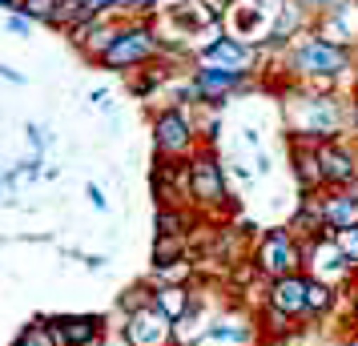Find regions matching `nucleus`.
<instances>
[{
	"label": "nucleus",
	"instance_id": "nucleus-3",
	"mask_svg": "<svg viewBox=\"0 0 358 346\" xmlns=\"http://www.w3.org/2000/svg\"><path fill=\"white\" fill-rule=\"evenodd\" d=\"M57 338H65L69 346L89 343V338H97V322L93 318H65V322H57Z\"/></svg>",
	"mask_w": 358,
	"mask_h": 346
},
{
	"label": "nucleus",
	"instance_id": "nucleus-14",
	"mask_svg": "<svg viewBox=\"0 0 358 346\" xmlns=\"http://www.w3.org/2000/svg\"><path fill=\"white\" fill-rule=\"evenodd\" d=\"M342 250H350V254H358V230L342 233Z\"/></svg>",
	"mask_w": 358,
	"mask_h": 346
},
{
	"label": "nucleus",
	"instance_id": "nucleus-9",
	"mask_svg": "<svg viewBox=\"0 0 358 346\" xmlns=\"http://www.w3.org/2000/svg\"><path fill=\"white\" fill-rule=\"evenodd\" d=\"M210 57H213V61H226V65H238V61H242V49H238V45H229V41H222V45H213V49H210Z\"/></svg>",
	"mask_w": 358,
	"mask_h": 346
},
{
	"label": "nucleus",
	"instance_id": "nucleus-6",
	"mask_svg": "<svg viewBox=\"0 0 358 346\" xmlns=\"http://www.w3.org/2000/svg\"><path fill=\"white\" fill-rule=\"evenodd\" d=\"M306 286H298V282H282V286H278V294H274V302L278 306H282V310H298V306H302V302H306Z\"/></svg>",
	"mask_w": 358,
	"mask_h": 346
},
{
	"label": "nucleus",
	"instance_id": "nucleus-2",
	"mask_svg": "<svg viewBox=\"0 0 358 346\" xmlns=\"http://www.w3.org/2000/svg\"><path fill=\"white\" fill-rule=\"evenodd\" d=\"M298 65L310 69V73H334V69H342V52H334L330 45H306Z\"/></svg>",
	"mask_w": 358,
	"mask_h": 346
},
{
	"label": "nucleus",
	"instance_id": "nucleus-5",
	"mask_svg": "<svg viewBox=\"0 0 358 346\" xmlns=\"http://www.w3.org/2000/svg\"><path fill=\"white\" fill-rule=\"evenodd\" d=\"M157 141H162L165 149H178V145H185V125H181V117H162L157 121Z\"/></svg>",
	"mask_w": 358,
	"mask_h": 346
},
{
	"label": "nucleus",
	"instance_id": "nucleus-11",
	"mask_svg": "<svg viewBox=\"0 0 358 346\" xmlns=\"http://www.w3.org/2000/svg\"><path fill=\"white\" fill-rule=\"evenodd\" d=\"M234 81V73H206V89H226Z\"/></svg>",
	"mask_w": 358,
	"mask_h": 346
},
{
	"label": "nucleus",
	"instance_id": "nucleus-1",
	"mask_svg": "<svg viewBox=\"0 0 358 346\" xmlns=\"http://www.w3.org/2000/svg\"><path fill=\"white\" fill-rule=\"evenodd\" d=\"M262 266L274 270V274H290L294 250H290V242H286V233H270V242H266V250H262Z\"/></svg>",
	"mask_w": 358,
	"mask_h": 346
},
{
	"label": "nucleus",
	"instance_id": "nucleus-8",
	"mask_svg": "<svg viewBox=\"0 0 358 346\" xmlns=\"http://www.w3.org/2000/svg\"><path fill=\"white\" fill-rule=\"evenodd\" d=\"M153 326L165 330L157 314H137V322H133V338H137V343H157L162 334H153Z\"/></svg>",
	"mask_w": 358,
	"mask_h": 346
},
{
	"label": "nucleus",
	"instance_id": "nucleus-17",
	"mask_svg": "<svg viewBox=\"0 0 358 346\" xmlns=\"http://www.w3.org/2000/svg\"><path fill=\"white\" fill-rule=\"evenodd\" d=\"M355 346H358V343H355Z\"/></svg>",
	"mask_w": 358,
	"mask_h": 346
},
{
	"label": "nucleus",
	"instance_id": "nucleus-13",
	"mask_svg": "<svg viewBox=\"0 0 358 346\" xmlns=\"http://www.w3.org/2000/svg\"><path fill=\"white\" fill-rule=\"evenodd\" d=\"M178 254V242H162V250H157V262L162 266H169V258Z\"/></svg>",
	"mask_w": 358,
	"mask_h": 346
},
{
	"label": "nucleus",
	"instance_id": "nucleus-10",
	"mask_svg": "<svg viewBox=\"0 0 358 346\" xmlns=\"http://www.w3.org/2000/svg\"><path fill=\"white\" fill-rule=\"evenodd\" d=\"M197 185H201V194H217V178H213L210 165H201V173H197Z\"/></svg>",
	"mask_w": 358,
	"mask_h": 346
},
{
	"label": "nucleus",
	"instance_id": "nucleus-12",
	"mask_svg": "<svg viewBox=\"0 0 358 346\" xmlns=\"http://www.w3.org/2000/svg\"><path fill=\"white\" fill-rule=\"evenodd\" d=\"M306 302H310V306H326L330 298H326V290H322V286H306Z\"/></svg>",
	"mask_w": 358,
	"mask_h": 346
},
{
	"label": "nucleus",
	"instance_id": "nucleus-4",
	"mask_svg": "<svg viewBox=\"0 0 358 346\" xmlns=\"http://www.w3.org/2000/svg\"><path fill=\"white\" fill-rule=\"evenodd\" d=\"M141 52H149L145 33H129V41H117L113 49H109V61L121 65V61H133V57H141Z\"/></svg>",
	"mask_w": 358,
	"mask_h": 346
},
{
	"label": "nucleus",
	"instance_id": "nucleus-7",
	"mask_svg": "<svg viewBox=\"0 0 358 346\" xmlns=\"http://www.w3.org/2000/svg\"><path fill=\"white\" fill-rule=\"evenodd\" d=\"M330 222L342 226V230H350V226L358 222V201H350V198L334 201V206H330Z\"/></svg>",
	"mask_w": 358,
	"mask_h": 346
},
{
	"label": "nucleus",
	"instance_id": "nucleus-15",
	"mask_svg": "<svg viewBox=\"0 0 358 346\" xmlns=\"http://www.w3.org/2000/svg\"><path fill=\"white\" fill-rule=\"evenodd\" d=\"M24 346H49V343H45V334H41V330H33V334H29V343H24Z\"/></svg>",
	"mask_w": 358,
	"mask_h": 346
},
{
	"label": "nucleus",
	"instance_id": "nucleus-16",
	"mask_svg": "<svg viewBox=\"0 0 358 346\" xmlns=\"http://www.w3.org/2000/svg\"><path fill=\"white\" fill-rule=\"evenodd\" d=\"M77 4H81L85 13H93V8H101V4H109V0H77Z\"/></svg>",
	"mask_w": 358,
	"mask_h": 346
}]
</instances>
